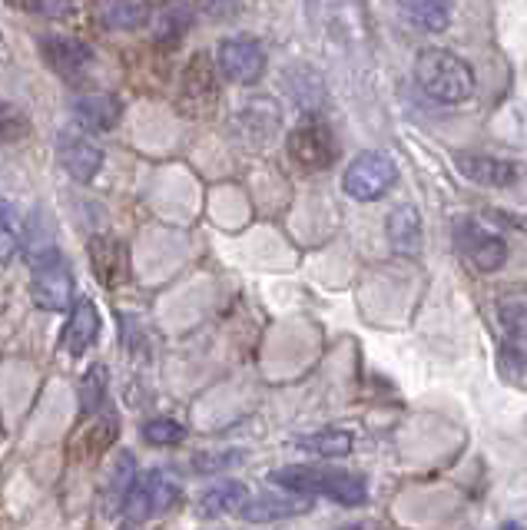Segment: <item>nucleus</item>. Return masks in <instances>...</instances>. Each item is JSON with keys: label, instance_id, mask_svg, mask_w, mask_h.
<instances>
[{"label": "nucleus", "instance_id": "dca6fc26", "mask_svg": "<svg viewBox=\"0 0 527 530\" xmlns=\"http://www.w3.org/2000/svg\"><path fill=\"white\" fill-rule=\"evenodd\" d=\"M385 232H388V242H392V249L398 256H408L415 259L421 252V242H425V229H421V216L418 209L411 203H402L388 212V222H385Z\"/></svg>", "mask_w": 527, "mask_h": 530}, {"label": "nucleus", "instance_id": "6e6552de", "mask_svg": "<svg viewBox=\"0 0 527 530\" xmlns=\"http://www.w3.org/2000/svg\"><path fill=\"white\" fill-rule=\"evenodd\" d=\"M498 322L504 332V365L527 375V292H511L498 302Z\"/></svg>", "mask_w": 527, "mask_h": 530}, {"label": "nucleus", "instance_id": "9b49d317", "mask_svg": "<svg viewBox=\"0 0 527 530\" xmlns=\"http://www.w3.org/2000/svg\"><path fill=\"white\" fill-rule=\"evenodd\" d=\"M90 265L93 275L107 285V289H120L130 279V249L117 236H93L90 239Z\"/></svg>", "mask_w": 527, "mask_h": 530}, {"label": "nucleus", "instance_id": "393cba45", "mask_svg": "<svg viewBox=\"0 0 527 530\" xmlns=\"http://www.w3.org/2000/svg\"><path fill=\"white\" fill-rule=\"evenodd\" d=\"M246 517L249 521H276V517H289V514H302L309 504L302 501H282V497H259V501H246Z\"/></svg>", "mask_w": 527, "mask_h": 530}, {"label": "nucleus", "instance_id": "5701e85b", "mask_svg": "<svg viewBox=\"0 0 527 530\" xmlns=\"http://www.w3.org/2000/svg\"><path fill=\"white\" fill-rule=\"evenodd\" d=\"M189 27H193V10L186 4H170L160 17H156L153 37H156V44H173V40L183 37Z\"/></svg>", "mask_w": 527, "mask_h": 530}, {"label": "nucleus", "instance_id": "412c9836", "mask_svg": "<svg viewBox=\"0 0 527 530\" xmlns=\"http://www.w3.org/2000/svg\"><path fill=\"white\" fill-rule=\"evenodd\" d=\"M150 20V4L146 0H110L103 7V24L113 30H133Z\"/></svg>", "mask_w": 527, "mask_h": 530}, {"label": "nucleus", "instance_id": "c756f323", "mask_svg": "<svg viewBox=\"0 0 527 530\" xmlns=\"http://www.w3.org/2000/svg\"><path fill=\"white\" fill-rule=\"evenodd\" d=\"M10 7L27 10V14H40V17H63L73 10V0H7Z\"/></svg>", "mask_w": 527, "mask_h": 530}, {"label": "nucleus", "instance_id": "bb28decb", "mask_svg": "<svg viewBox=\"0 0 527 530\" xmlns=\"http://www.w3.org/2000/svg\"><path fill=\"white\" fill-rule=\"evenodd\" d=\"M103 395H107V368L93 365L80 381V401H83V415H93L100 408Z\"/></svg>", "mask_w": 527, "mask_h": 530}, {"label": "nucleus", "instance_id": "aec40b11", "mask_svg": "<svg viewBox=\"0 0 527 530\" xmlns=\"http://www.w3.org/2000/svg\"><path fill=\"white\" fill-rule=\"evenodd\" d=\"M249 501V491L239 481H223L199 497V514L203 517H223V514H236L242 511Z\"/></svg>", "mask_w": 527, "mask_h": 530}, {"label": "nucleus", "instance_id": "39448f33", "mask_svg": "<svg viewBox=\"0 0 527 530\" xmlns=\"http://www.w3.org/2000/svg\"><path fill=\"white\" fill-rule=\"evenodd\" d=\"M398 183V166L385 153H358L342 176L345 193L358 203H375Z\"/></svg>", "mask_w": 527, "mask_h": 530}, {"label": "nucleus", "instance_id": "c85d7f7f", "mask_svg": "<svg viewBox=\"0 0 527 530\" xmlns=\"http://www.w3.org/2000/svg\"><path fill=\"white\" fill-rule=\"evenodd\" d=\"M143 438L150 444H160V448H166V444H179L186 438V428L173 418H156V421H146L143 424Z\"/></svg>", "mask_w": 527, "mask_h": 530}, {"label": "nucleus", "instance_id": "20e7f679", "mask_svg": "<svg viewBox=\"0 0 527 530\" xmlns=\"http://www.w3.org/2000/svg\"><path fill=\"white\" fill-rule=\"evenodd\" d=\"M219 100V73H216V60L209 53H193L179 77V97H176V110L183 116H209L216 110Z\"/></svg>", "mask_w": 527, "mask_h": 530}, {"label": "nucleus", "instance_id": "7ed1b4c3", "mask_svg": "<svg viewBox=\"0 0 527 530\" xmlns=\"http://www.w3.org/2000/svg\"><path fill=\"white\" fill-rule=\"evenodd\" d=\"M179 501V481L170 471H150L143 477H133L130 491L123 494V514L126 521L143 524L156 514H166Z\"/></svg>", "mask_w": 527, "mask_h": 530}, {"label": "nucleus", "instance_id": "7c9ffc66", "mask_svg": "<svg viewBox=\"0 0 527 530\" xmlns=\"http://www.w3.org/2000/svg\"><path fill=\"white\" fill-rule=\"evenodd\" d=\"M239 454H223V458H196V471H216V468H226V464H236Z\"/></svg>", "mask_w": 527, "mask_h": 530}, {"label": "nucleus", "instance_id": "2eb2a0df", "mask_svg": "<svg viewBox=\"0 0 527 530\" xmlns=\"http://www.w3.org/2000/svg\"><path fill=\"white\" fill-rule=\"evenodd\" d=\"M97 335H100L97 305H93L90 299H77V302H73L70 322H67V328H63V335H60V348L67 355H83L93 342H97Z\"/></svg>", "mask_w": 527, "mask_h": 530}, {"label": "nucleus", "instance_id": "a211bd4d", "mask_svg": "<svg viewBox=\"0 0 527 530\" xmlns=\"http://www.w3.org/2000/svg\"><path fill=\"white\" fill-rule=\"evenodd\" d=\"M458 169L481 186H511V183H518V176H521L518 166L508 163V159L484 156V153H461Z\"/></svg>", "mask_w": 527, "mask_h": 530}, {"label": "nucleus", "instance_id": "f03ea898", "mask_svg": "<svg viewBox=\"0 0 527 530\" xmlns=\"http://www.w3.org/2000/svg\"><path fill=\"white\" fill-rule=\"evenodd\" d=\"M415 80L435 103H465L474 93V73L451 50H421L415 60Z\"/></svg>", "mask_w": 527, "mask_h": 530}, {"label": "nucleus", "instance_id": "a878e982", "mask_svg": "<svg viewBox=\"0 0 527 530\" xmlns=\"http://www.w3.org/2000/svg\"><path fill=\"white\" fill-rule=\"evenodd\" d=\"M30 136V120L27 113L14 103L0 100V143H20Z\"/></svg>", "mask_w": 527, "mask_h": 530}, {"label": "nucleus", "instance_id": "f257e3e1", "mask_svg": "<svg viewBox=\"0 0 527 530\" xmlns=\"http://www.w3.org/2000/svg\"><path fill=\"white\" fill-rule=\"evenodd\" d=\"M272 481L292 494H319L345 507L365 504L368 497V487L358 474L339 468H319V464H289V468L272 471Z\"/></svg>", "mask_w": 527, "mask_h": 530}, {"label": "nucleus", "instance_id": "9d476101", "mask_svg": "<svg viewBox=\"0 0 527 530\" xmlns=\"http://www.w3.org/2000/svg\"><path fill=\"white\" fill-rule=\"evenodd\" d=\"M216 70L223 73L229 83L249 87V83H256L262 73H266V50L249 37L223 40L216 50Z\"/></svg>", "mask_w": 527, "mask_h": 530}, {"label": "nucleus", "instance_id": "4be33fe9", "mask_svg": "<svg viewBox=\"0 0 527 530\" xmlns=\"http://www.w3.org/2000/svg\"><path fill=\"white\" fill-rule=\"evenodd\" d=\"M299 448L319 458H345L352 451V434L349 431H319L309 438H299Z\"/></svg>", "mask_w": 527, "mask_h": 530}, {"label": "nucleus", "instance_id": "cd10ccee", "mask_svg": "<svg viewBox=\"0 0 527 530\" xmlns=\"http://www.w3.org/2000/svg\"><path fill=\"white\" fill-rule=\"evenodd\" d=\"M17 206L0 199V265H7L17 252Z\"/></svg>", "mask_w": 527, "mask_h": 530}, {"label": "nucleus", "instance_id": "ddd939ff", "mask_svg": "<svg viewBox=\"0 0 527 530\" xmlns=\"http://www.w3.org/2000/svg\"><path fill=\"white\" fill-rule=\"evenodd\" d=\"M57 159L73 179H80V183H90V179L103 169V150L97 143H90L87 136H77V133H60Z\"/></svg>", "mask_w": 527, "mask_h": 530}, {"label": "nucleus", "instance_id": "f8f14e48", "mask_svg": "<svg viewBox=\"0 0 527 530\" xmlns=\"http://www.w3.org/2000/svg\"><path fill=\"white\" fill-rule=\"evenodd\" d=\"M117 418L113 415H97L93 411L90 421H83L77 434L70 438V458L73 461H93V458H100V454H107L113 444H117Z\"/></svg>", "mask_w": 527, "mask_h": 530}, {"label": "nucleus", "instance_id": "f3484780", "mask_svg": "<svg viewBox=\"0 0 527 530\" xmlns=\"http://www.w3.org/2000/svg\"><path fill=\"white\" fill-rule=\"evenodd\" d=\"M40 53H44V60L57 73H63V77H77L93 60V50L77 37H44L40 40Z\"/></svg>", "mask_w": 527, "mask_h": 530}, {"label": "nucleus", "instance_id": "0eeeda50", "mask_svg": "<svg viewBox=\"0 0 527 530\" xmlns=\"http://www.w3.org/2000/svg\"><path fill=\"white\" fill-rule=\"evenodd\" d=\"M30 265H34V275H30L34 302L47 312L67 309L70 295H73V272H70V265L63 262L60 252H50V256L30 262Z\"/></svg>", "mask_w": 527, "mask_h": 530}, {"label": "nucleus", "instance_id": "b1692460", "mask_svg": "<svg viewBox=\"0 0 527 530\" xmlns=\"http://www.w3.org/2000/svg\"><path fill=\"white\" fill-rule=\"evenodd\" d=\"M24 252H27L30 262L44 259V256H50V252H57L54 236H50V229H47V222H44V212H34V216H30L27 236H24Z\"/></svg>", "mask_w": 527, "mask_h": 530}, {"label": "nucleus", "instance_id": "6ab92c4d", "mask_svg": "<svg viewBox=\"0 0 527 530\" xmlns=\"http://www.w3.org/2000/svg\"><path fill=\"white\" fill-rule=\"evenodd\" d=\"M398 10L405 14L408 24H415L428 34H441L451 24V4L448 0H395Z\"/></svg>", "mask_w": 527, "mask_h": 530}, {"label": "nucleus", "instance_id": "1a4fd4ad", "mask_svg": "<svg viewBox=\"0 0 527 530\" xmlns=\"http://www.w3.org/2000/svg\"><path fill=\"white\" fill-rule=\"evenodd\" d=\"M455 239L458 249L478 272H498L508 262V242H504L498 232L484 229L481 222L474 219H461L455 226Z\"/></svg>", "mask_w": 527, "mask_h": 530}, {"label": "nucleus", "instance_id": "423d86ee", "mask_svg": "<svg viewBox=\"0 0 527 530\" xmlns=\"http://www.w3.org/2000/svg\"><path fill=\"white\" fill-rule=\"evenodd\" d=\"M289 159L305 173H319V169H329L339 156V146H335L332 130L322 120H305L289 133L286 140Z\"/></svg>", "mask_w": 527, "mask_h": 530}, {"label": "nucleus", "instance_id": "4468645a", "mask_svg": "<svg viewBox=\"0 0 527 530\" xmlns=\"http://www.w3.org/2000/svg\"><path fill=\"white\" fill-rule=\"evenodd\" d=\"M73 116L83 130L90 133H107L120 123L123 116V103L113 93H83V97L73 100Z\"/></svg>", "mask_w": 527, "mask_h": 530}]
</instances>
